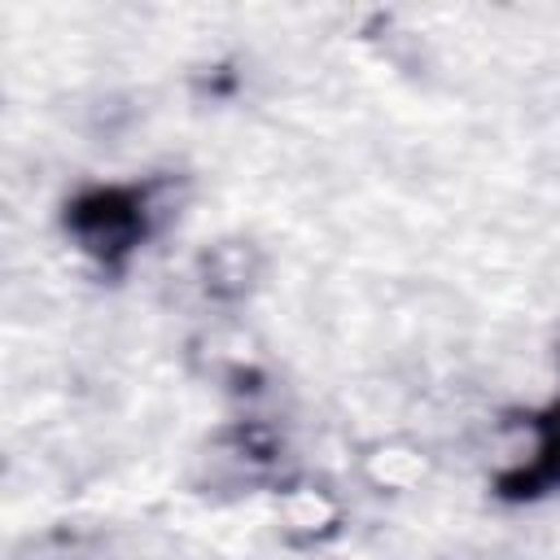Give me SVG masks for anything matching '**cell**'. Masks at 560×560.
<instances>
[{
	"label": "cell",
	"mask_w": 560,
	"mask_h": 560,
	"mask_svg": "<svg viewBox=\"0 0 560 560\" xmlns=\"http://www.w3.org/2000/svg\"><path fill=\"white\" fill-rule=\"evenodd\" d=\"M188 201V175L158 171L140 179L83 184L61 201V232L101 280H122L136 254L158 241Z\"/></svg>",
	"instance_id": "6da1fadb"
},
{
	"label": "cell",
	"mask_w": 560,
	"mask_h": 560,
	"mask_svg": "<svg viewBox=\"0 0 560 560\" xmlns=\"http://www.w3.org/2000/svg\"><path fill=\"white\" fill-rule=\"evenodd\" d=\"M529 433L525 459L494 472V499L503 503H534L551 490H560V394L516 420Z\"/></svg>",
	"instance_id": "7a4b0ae2"
},
{
	"label": "cell",
	"mask_w": 560,
	"mask_h": 560,
	"mask_svg": "<svg viewBox=\"0 0 560 560\" xmlns=\"http://www.w3.org/2000/svg\"><path fill=\"white\" fill-rule=\"evenodd\" d=\"M258 267H262L258 249L245 245V241H219L197 258L201 289L210 298H219V302H241L258 280Z\"/></svg>",
	"instance_id": "3957f363"
},
{
	"label": "cell",
	"mask_w": 560,
	"mask_h": 560,
	"mask_svg": "<svg viewBox=\"0 0 560 560\" xmlns=\"http://www.w3.org/2000/svg\"><path fill=\"white\" fill-rule=\"evenodd\" d=\"M39 560H70V556H39Z\"/></svg>",
	"instance_id": "277c9868"
}]
</instances>
